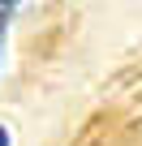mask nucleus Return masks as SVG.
<instances>
[{"instance_id": "nucleus-2", "label": "nucleus", "mask_w": 142, "mask_h": 146, "mask_svg": "<svg viewBox=\"0 0 142 146\" xmlns=\"http://www.w3.org/2000/svg\"><path fill=\"white\" fill-rule=\"evenodd\" d=\"M0 146H9V133H5V129H0Z\"/></svg>"}, {"instance_id": "nucleus-1", "label": "nucleus", "mask_w": 142, "mask_h": 146, "mask_svg": "<svg viewBox=\"0 0 142 146\" xmlns=\"http://www.w3.org/2000/svg\"><path fill=\"white\" fill-rule=\"evenodd\" d=\"M9 13H13V5H0V17H9Z\"/></svg>"}]
</instances>
